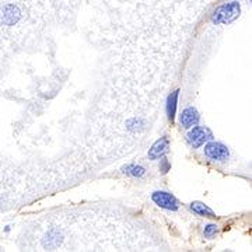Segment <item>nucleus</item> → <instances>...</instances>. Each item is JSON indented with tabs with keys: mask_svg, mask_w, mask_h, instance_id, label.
I'll return each mask as SVG.
<instances>
[{
	"mask_svg": "<svg viewBox=\"0 0 252 252\" xmlns=\"http://www.w3.org/2000/svg\"><path fill=\"white\" fill-rule=\"evenodd\" d=\"M241 14V4L238 1H228L219 6L212 14V23L216 26H225L233 23Z\"/></svg>",
	"mask_w": 252,
	"mask_h": 252,
	"instance_id": "obj_1",
	"label": "nucleus"
},
{
	"mask_svg": "<svg viewBox=\"0 0 252 252\" xmlns=\"http://www.w3.org/2000/svg\"><path fill=\"white\" fill-rule=\"evenodd\" d=\"M21 18V10L18 9L16 4H6L0 9V24L6 26V27H11L16 26Z\"/></svg>",
	"mask_w": 252,
	"mask_h": 252,
	"instance_id": "obj_2",
	"label": "nucleus"
},
{
	"mask_svg": "<svg viewBox=\"0 0 252 252\" xmlns=\"http://www.w3.org/2000/svg\"><path fill=\"white\" fill-rule=\"evenodd\" d=\"M205 156L210 158L212 161L223 162L228 158L230 152L224 144L217 143V142H210L205 146Z\"/></svg>",
	"mask_w": 252,
	"mask_h": 252,
	"instance_id": "obj_3",
	"label": "nucleus"
},
{
	"mask_svg": "<svg viewBox=\"0 0 252 252\" xmlns=\"http://www.w3.org/2000/svg\"><path fill=\"white\" fill-rule=\"evenodd\" d=\"M212 132L205 126H196L188 133V142L193 149H198L202 144H205L209 140H212Z\"/></svg>",
	"mask_w": 252,
	"mask_h": 252,
	"instance_id": "obj_4",
	"label": "nucleus"
},
{
	"mask_svg": "<svg viewBox=\"0 0 252 252\" xmlns=\"http://www.w3.org/2000/svg\"><path fill=\"white\" fill-rule=\"evenodd\" d=\"M152 199H153V202L157 206L167 209V210H172V212L178 210V206H180L175 196L171 195V193H168V192L157 190V192H154L153 195H152Z\"/></svg>",
	"mask_w": 252,
	"mask_h": 252,
	"instance_id": "obj_5",
	"label": "nucleus"
},
{
	"mask_svg": "<svg viewBox=\"0 0 252 252\" xmlns=\"http://www.w3.org/2000/svg\"><path fill=\"white\" fill-rule=\"evenodd\" d=\"M168 147H170V140H168V137H160V139L152 146V149L149 150V158H150V160H158V158H161L162 156L168 152Z\"/></svg>",
	"mask_w": 252,
	"mask_h": 252,
	"instance_id": "obj_6",
	"label": "nucleus"
},
{
	"mask_svg": "<svg viewBox=\"0 0 252 252\" xmlns=\"http://www.w3.org/2000/svg\"><path fill=\"white\" fill-rule=\"evenodd\" d=\"M199 122V114L198 111L195 108H192V107H189V108H185L182 111V114H181V125L184 126V127H193V126L196 125Z\"/></svg>",
	"mask_w": 252,
	"mask_h": 252,
	"instance_id": "obj_7",
	"label": "nucleus"
},
{
	"mask_svg": "<svg viewBox=\"0 0 252 252\" xmlns=\"http://www.w3.org/2000/svg\"><path fill=\"white\" fill-rule=\"evenodd\" d=\"M178 95H180V90L172 91L171 94L168 95L167 99V115L168 119L174 122L175 119V112H177V105H178Z\"/></svg>",
	"mask_w": 252,
	"mask_h": 252,
	"instance_id": "obj_8",
	"label": "nucleus"
},
{
	"mask_svg": "<svg viewBox=\"0 0 252 252\" xmlns=\"http://www.w3.org/2000/svg\"><path fill=\"white\" fill-rule=\"evenodd\" d=\"M190 209L195 212V213H198L200 216H206V217H216L215 215V212L210 209L209 206H206L205 203H202V202H193L192 205H190Z\"/></svg>",
	"mask_w": 252,
	"mask_h": 252,
	"instance_id": "obj_9",
	"label": "nucleus"
},
{
	"mask_svg": "<svg viewBox=\"0 0 252 252\" xmlns=\"http://www.w3.org/2000/svg\"><path fill=\"white\" fill-rule=\"evenodd\" d=\"M124 172L129 174V175H133V177H142V175H144V168L140 165H127L124 168Z\"/></svg>",
	"mask_w": 252,
	"mask_h": 252,
	"instance_id": "obj_10",
	"label": "nucleus"
},
{
	"mask_svg": "<svg viewBox=\"0 0 252 252\" xmlns=\"http://www.w3.org/2000/svg\"><path fill=\"white\" fill-rule=\"evenodd\" d=\"M217 233V225L216 224H209L206 225V228H205V235L206 237H213V235Z\"/></svg>",
	"mask_w": 252,
	"mask_h": 252,
	"instance_id": "obj_11",
	"label": "nucleus"
},
{
	"mask_svg": "<svg viewBox=\"0 0 252 252\" xmlns=\"http://www.w3.org/2000/svg\"><path fill=\"white\" fill-rule=\"evenodd\" d=\"M168 167H170V165H168V161H167V160L164 158V160H162V172H167Z\"/></svg>",
	"mask_w": 252,
	"mask_h": 252,
	"instance_id": "obj_12",
	"label": "nucleus"
}]
</instances>
